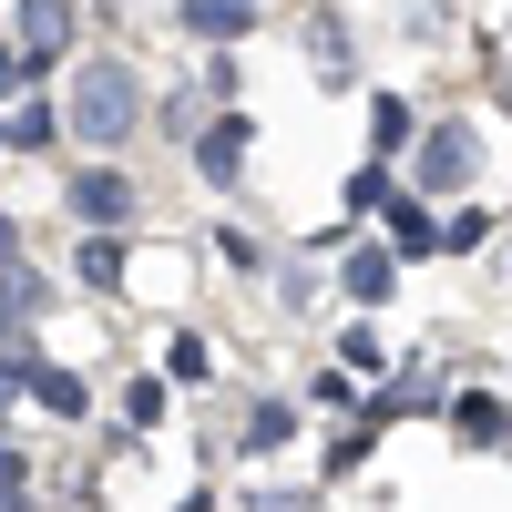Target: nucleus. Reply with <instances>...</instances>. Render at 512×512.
I'll return each instance as SVG.
<instances>
[{"label":"nucleus","instance_id":"3","mask_svg":"<svg viewBox=\"0 0 512 512\" xmlns=\"http://www.w3.org/2000/svg\"><path fill=\"white\" fill-rule=\"evenodd\" d=\"M0 246H11V236H0Z\"/></svg>","mask_w":512,"mask_h":512},{"label":"nucleus","instance_id":"1","mask_svg":"<svg viewBox=\"0 0 512 512\" xmlns=\"http://www.w3.org/2000/svg\"><path fill=\"white\" fill-rule=\"evenodd\" d=\"M72 123H82V134H93V144L134 134V82H123L113 62H103V72H82V113H72Z\"/></svg>","mask_w":512,"mask_h":512},{"label":"nucleus","instance_id":"2","mask_svg":"<svg viewBox=\"0 0 512 512\" xmlns=\"http://www.w3.org/2000/svg\"><path fill=\"white\" fill-rule=\"evenodd\" d=\"M72 205H82L93 226H113V216H123V185H113V175H82V185H72Z\"/></svg>","mask_w":512,"mask_h":512}]
</instances>
